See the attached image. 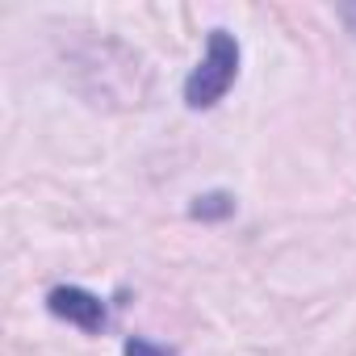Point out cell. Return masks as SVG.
I'll use <instances>...</instances> for the list:
<instances>
[{
	"label": "cell",
	"mask_w": 356,
	"mask_h": 356,
	"mask_svg": "<svg viewBox=\"0 0 356 356\" xmlns=\"http://www.w3.org/2000/svg\"><path fill=\"white\" fill-rule=\"evenodd\" d=\"M235 76H239V42L227 30H210V42H206L202 63L185 80V105L189 109L218 105L227 97V88L235 84Z\"/></svg>",
	"instance_id": "6da1fadb"
},
{
	"label": "cell",
	"mask_w": 356,
	"mask_h": 356,
	"mask_svg": "<svg viewBox=\"0 0 356 356\" xmlns=\"http://www.w3.org/2000/svg\"><path fill=\"white\" fill-rule=\"evenodd\" d=\"M47 310H51L55 318L80 327V331H101V327H105V302H101L97 293L80 289V285H55V289L47 293Z\"/></svg>",
	"instance_id": "7a4b0ae2"
},
{
	"label": "cell",
	"mask_w": 356,
	"mask_h": 356,
	"mask_svg": "<svg viewBox=\"0 0 356 356\" xmlns=\"http://www.w3.org/2000/svg\"><path fill=\"white\" fill-rule=\"evenodd\" d=\"M189 214L193 218H227V214H235V197L231 193H206L189 206Z\"/></svg>",
	"instance_id": "3957f363"
},
{
	"label": "cell",
	"mask_w": 356,
	"mask_h": 356,
	"mask_svg": "<svg viewBox=\"0 0 356 356\" xmlns=\"http://www.w3.org/2000/svg\"><path fill=\"white\" fill-rule=\"evenodd\" d=\"M122 356H172V352L159 348V343H151V339H143V335H130L122 343Z\"/></svg>",
	"instance_id": "277c9868"
},
{
	"label": "cell",
	"mask_w": 356,
	"mask_h": 356,
	"mask_svg": "<svg viewBox=\"0 0 356 356\" xmlns=\"http://www.w3.org/2000/svg\"><path fill=\"white\" fill-rule=\"evenodd\" d=\"M343 17H348V22L356 26V5H348V9H343Z\"/></svg>",
	"instance_id": "5b68a950"
}]
</instances>
